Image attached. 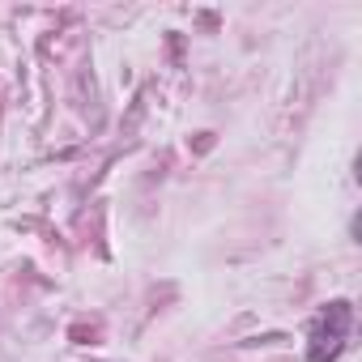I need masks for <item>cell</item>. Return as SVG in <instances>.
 <instances>
[{
	"mask_svg": "<svg viewBox=\"0 0 362 362\" xmlns=\"http://www.w3.org/2000/svg\"><path fill=\"white\" fill-rule=\"evenodd\" d=\"M349 328H354V307L345 298H332L315 320H311V337H307V358L311 362H332L341 358L345 341H349Z\"/></svg>",
	"mask_w": 362,
	"mask_h": 362,
	"instance_id": "6da1fadb",
	"label": "cell"
}]
</instances>
